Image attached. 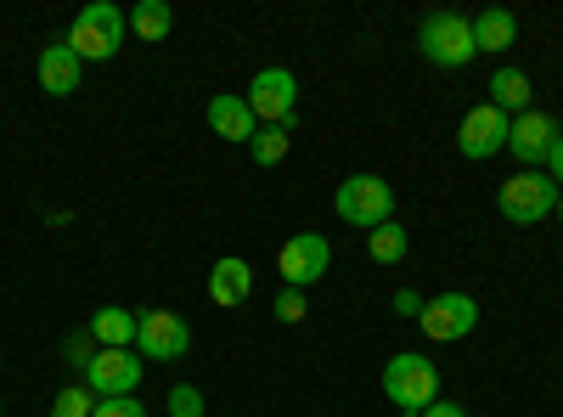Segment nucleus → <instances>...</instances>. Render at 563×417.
I'll return each mask as SVG.
<instances>
[{
	"label": "nucleus",
	"instance_id": "obj_22",
	"mask_svg": "<svg viewBox=\"0 0 563 417\" xmlns=\"http://www.w3.org/2000/svg\"><path fill=\"white\" fill-rule=\"evenodd\" d=\"M97 411V395H90L85 384H68V389H57V400H52V417H90Z\"/></svg>",
	"mask_w": 563,
	"mask_h": 417
},
{
	"label": "nucleus",
	"instance_id": "obj_27",
	"mask_svg": "<svg viewBox=\"0 0 563 417\" xmlns=\"http://www.w3.org/2000/svg\"><path fill=\"white\" fill-rule=\"evenodd\" d=\"M547 175L558 180V193H563V135L552 142V153H547Z\"/></svg>",
	"mask_w": 563,
	"mask_h": 417
},
{
	"label": "nucleus",
	"instance_id": "obj_2",
	"mask_svg": "<svg viewBox=\"0 0 563 417\" xmlns=\"http://www.w3.org/2000/svg\"><path fill=\"white\" fill-rule=\"evenodd\" d=\"M417 45H422V57H429L434 68H467L479 57L474 23H467L462 12H429L422 29H417Z\"/></svg>",
	"mask_w": 563,
	"mask_h": 417
},
{
	"label": "nucleus",
	"instance_id": "obj_6",
	"mask_svg": "<svg viewBox=\"0 0 563 417\" xmlns=\"http://www.w3.org/2000/svg\"><path fill=\"white\" fill-rule=\"evenodd\" d=\"M417 328H422V339H434V344H456V339H467V333L479 328V299H474V294H462V288L422 299Z\"/></svg>",
	"mask_w": 563,
	"mask_h": 417
},
{
	"label": "nucleus",
	"instance_id": "obj_9",
	"mask_svg": "<svg viewBox=\"0 0 563 417\" xmlns=\"http://www.w3.org/2000/svg\"><path fill=\"white\" fill-rule=\"evenodd\" d=\"M249 108H254V119L260 124H282V130H294V102H299V79L288 74V68H260L254 79H249Z\"/></svg>",
	"mask_w": 563,
	"mask_h": 417
},
{
	"label": "nucleus",
	"instance_id": "obj_12",
	"mask_svg": "<svg viewBox=\"0 0 563 417\" xmlns=\"http://www.w3.org/2000/svg\"><path fill=\"white\" fill-rule=\"evenodd\" d=\"M558 135H563V130H558V119H552V113H541V108H530V113L512 119V130H507V153L519 158L525 169H541Z\"/></svg>",
	"mask_w": 563,
	"mask_h": 417
},
{
	"label": "nucleus",
	"instance_id": "obj_25",
	"mask_svg": "<svg viewBox=\"0 0 563 417\" xmlns=\"http://www.w3.org/2000/svg\"><path fill=\"white\" fill-rule=\"evenodd\" d=\"M305 316H310L305 288H282V294H276V321H288V328H294V321H305Z\"/></svg>",
	"mask_w": 563,
	"mask_h": 417
},
{
	"label": "nucleus",
	"instance_id": "obj_24",
	"mask_svg": "<svg viewBox=\"0 0 563 417\" xmlns=\"http://www.w3.org/2000/svg\"><path fill=\"white\" fill-rule=\"evenodd\" d=\"M169 417H203V389L198 384H175L169 389Z\"/></svg>",
	"mask_w": 563,
	"mask_h": 417
},
{
	"label": "nucleus",
	"instance_id": "obj_4",
	"mask_svg": "<svg viewBox=\"0 0 563 417\" xmlns=\"http://www.w3.org/2000/svg\"><path fill=\"white\" fill-rule=\"evenodd\" d=\"M496 209H501L512 226H541V220L558 209V180H552L547 169H519L512 180H501Z\"/></svg>",
	"mask_w": 563,
	"mask_h": 417
},
{
	"label": "nucleus",
	"instance_id": "obj_26",
	"mask_svg": "<svg viewBox=\"0 0 563 417\" xmlns=\"http://www.w3.org/2000/svg\"><path fill=\"white\" fill-rule=\"evenodd\" d=\"M90 417H147V406H141L135 395H113V400H97Z\"/></svg>",
	"mask_w": 563,
	"mask_h": 417
},
{
	"label": "nucleus",
	"instance_id": "obj_17",
	"mask_svg": "<svg viewBox=\"0 0 563 417\" xmlns=\"http://www.w3.org/2000/svg\"><path fill=\"white\" fill-rule=\"evenodd\" d=\"M474 23V45H479V57H501L512 40H519V18L512 12H501V7H490V12H479V18H467Z\"/></svg>",
	"mask_w": 563,
	"mask_h": 417
},
{
	"label": "nucleus",
	"instance_id": "obj_1",
	"mask_svg": "<svg viewBox=\"0 0 563 417\" xmlns=\"http://www.w3.org/2000/svg\"><path fill=\"white\" fill-rule=\"evenodd\" d=\"M124 34H130V23H124V12L113 7V0H90V7H79V18L68 23L63 40H68V52L79 63H113Z\"/></svg>",
	"mask_w": 563,
	"mask_h": 417
},
{
	"label": "nucleus",
	"instance_id": "obj_3",
	"mask_svg": "<svg viewBox=\"0 0 563 417\" xmlns=\"http://www.w3.org/2000/svg\"><path fill=\"white\" fill-rule=\"evenodd\" d=\"M384 395H389L400 411L434 406V400H440V366H434L429 355H417V350L389 355V366H384Z\"/></svg>",
	"mask_w": 563,
	"mask_h": 417
},
{
	"label": "nucleus",
	"instance_id": "obj_29",
	"mask_svg": "<svg viewBox=\"0 0 563 417\" xmlns=\"http://www.w3.org/2000/svg\"><path fill=\"white\" fill-rule=\"evenodd\" d=\"M395 310H400V316H411V321H417V316H422V299H417V294H411V288H400V294H395Z\"/></svg>",
	"mask_w": 563,
	"mask_h": 417
},
{
	"label": "nucleus",
	"instance_id": "obj_28",
	"mask_svg": "<svg viewBox=\"0 0 563 417\" xmlns=\"http://www.w3.org/2000/svg\"><path fill=\"white\" fill-rule=\"evenodd\" d=\"M422 417H467L462 400H434V406H422Z\"/></svg>",
	"mask_w": 563,
	"mask_h": 417
},
{
	"label": "nucleus",
	"instance_id": "obj_7",
	"mask_svg": "<svg viewBox=\"0 0 563 417\" xmlns=\"http://www.w3.org/2000/svg\"><path fill=\"white\" fill-rule=\"evenodd\" d=\"M276 271H282V288H310L333 271V243H327L321 231H294V238L276 249Z\"/></svg>",
	"mask_w": 563,
	"mask_h": 417
},
{
	"label": "nucleus",
	"instance_id": "obj_8",
	"mask_svg": "<svg viewBox=\"0 0 563 417\" xmlns=\"http://www.w3.org/2000/svg\"><path fill=\"white\" fill-rule=\"evenodd\" d=\"M192 350V328L175 310H135V355L141 361H180Z\"/></svg>",
	"mask_w": 563,
	"mask_h": 417
},
{
	"label": "nucleus",
	"instance_id": "obj_10",
	"mask_svg": "<svg viewBox=\"0 0 563 417\" xmlns=\"http://www.w3.org/2000/svg\"><path fill=\"white\" fill-rule=\"evenodd\" d=\"M147 378V361H141L135 350H97V361L85 366V389L97 400H113V395H135V384Z\"/></svg>",
	"mask_w": 563,
	"mask_h": 417
},
{
	"label": "nucleus",
	"instance_id": "obj_21",
	"mask_svg": "<svg viewBox=\"0 0 563 417\" xmlns=\"http://www.w3.org/2000/svg\"><path fill=\"white\" fill-rule=\"evenodd\" d=\"M406 249H411V238H406V226H378V231H366V254L378 260V265H400L406 260Z\"/></svg>",
	"mask_w": 563,
	"mask_h": 417
},
{
	"label": "nucleus",
	"instance_id": "obj_30",
	"mask_svg": "<svg viewBox=\"0 0 563 417\" xmlns=\"http://www.w3.org/2000/svg\"><path fill=\"white\" fill-rule=\"evenodd\" d=\"M558 220H563V193H558Z\"/></svg>",
	"mask_w": 563,
	"mask_h": 417
},
{
	"label": "nucleus",
	"instance_id": "obj_5",
	"mask_svg": "<svg viewBox=\"0 0 563 417\" xmlns=\"http://www.w3.org/2000/svg\"><path fill=\"white\" fill-rule=\"evenodd\" d=\"M333 209H339V220H350L361 231H378L395 215V187H389L384 175H350V180H339Z\"/></svg>",
	"mask_w": 563,
	"mask_h": 417
},
{
	"label": "nucleus",
	"instance_id": "obj_13",
	"mask_svg": "<svg viewBox=\"0 0 563 417\" xmlns=\"http://www.w3.org/2000/svg\"><path fill=\"white\" fill-rule=\"evenodd\" d=\"M209 130L220 135V142L249 147L254 135H260V119H254L249 97H238V90H220V97H209Z\"/></svg>",
	"mask_w": 563,
	"mask_h": 417
},
{
	"label": "nucleus",
	"instance_id": "obj_20",
	"mask_svg": "<svg viewBox=\"0 0 563 417\" xmlns=\"http://www.w3.org/2000/svg\"><path fill=\"white\" fill-rule=\"evenodd\" d=\"M288 147H294V135L282 130V124H260V135L249 142V158H254L260 169H276L282 158H288Z\"/></svg>",
	"mask_w": 563,
	"mask_h": 417
},
{
	"label": "nucleus",
	"instance_id": "obj_19",
	"mask_svg": "<svg viewBox=\"0 0 563 417\" xmlns=\"http://www.w3.org/2000/svg\"><path fill=\"white\" fill-rule=\"evenodd\" d=\"M124 23H130V34H135V40L158 45V40L175 29V12H169V0H135V7L124 12Z\"/></svg>",
	"mask_w": 563,
	"mask_h": 417
},
{
	"label": "nucleus",
	"instance_id": "obj_15",
	"mask_svg": "<svg viewBox=\"0 0 563 417\" xmlns=\"http://www.w3.org/2000/svg\"><path fill=\"white\" fill-rule=\"evenodd\" d=\"M34 68H40V90H52V97H74V90H79V79H85V63L68 52V40L45 45Z\"/></svg>",
	"mask_w": 563,
	"mask_h": 417
},
{
	"label": "nucleus",
	"instance_id": "obj_18",
	"mask_svg": "<svg viewBox=\"0 0 563 417\" xmlns=\"http://www.w3.org/2000/svg\"><path fill=\"white\" fill-rule=\"evenodd\" d=\"M90 339L102 350H135V310H119V305H102L97 316L85 321Z\"/></svg>",
	"mask_w": 563,
	"mask_h": 417
},
{
	"label": "nucleus",
	"instance_id": "obj_23",
	"mask_svg": "<svg viewBox=\"0 0 563 417\" xmlns=\"http://www.w3.org/2000/svg\"><path fill=\"white\" fill-rule=\"evenodd\" d=\"M97 350H102V344H97V339H90V328H79V333H68V339H63V361L74 366V373H79V378H85V366H90V361H97Z\"/></svg>",
	"mask_w": 563,
	"mask_h": 417
},
{
	"label": "nucleus",
	"instance_id": "obj_16",
	"mask_svg": "<svg viewBox=\"0 0 563 417\" xmlns=\"http://www.w3.org/2000/svg\"><path fill=\"white\" fill-rule=\"evenodd\" d=\"M485 90H490V108H496V113H507V119H519V113H530V108H536V85H530V74H525V68H507V63H501V68L490 74V85H485Z\"/></svg>",
	"mask_w": 563,
	"mask_h": 417
},
{
	"label": "nucleus",
	"instance_id": "obj_14",
	"mask_svg": "<svg viewBox=\"0 0 563 417\" xmlns=\"http://www.w3.org/2000/svg\"><path fill=\"white\" fill-rule=\"evenodd\" d=\"M249 294H254V265H249V260L225 254V260L209 265V299H214L220 310H238Z\"/></svg>",
	"mask_w": 563,
	"mask_h": 417
},
{
	"label": "nucleus",
	"instance_id": "obj_11",
	"mask_svg": "<svg viewBox=\"0 0 563 417\" xmlns=\"http://www.w3.org/2000/svg\"><path fill=\"white\" fill-rule=\"evenodd\" d=\"M507 130H512V119H507V113H496L490 102H479V108H467V113H462L456 147H462V158H467V164H485V158H496V153L507 147Z\"/></svg>",
	"mask_w": 563,
	"mask_h": 417
}]
</instances>
